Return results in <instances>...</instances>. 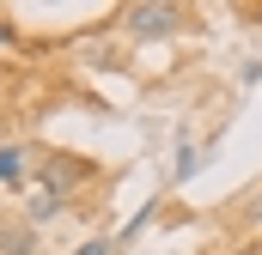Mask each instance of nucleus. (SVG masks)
I'll use <instances>...</instances> for the list:
<instances>
[{
    "label": "nucleus",
    "mask_w": 262,
    "mask_h": 255,
    "mask_svg": "<svg viewBox=\"0 0 262 255\" xmlns=\"http://www.w3.org/2000/svg\"><path fill=\"white\" fill-rule=\"evenodd\" d=\"M31 176V152L25 146H0V189H25Z\"/></svg>",
    "instance_id": "nucleus-3"
},
{
    "label": "nucleus",
    "mask_w": 262,
    "mask_h": 255,
    "mask_svg": "<svg viewBox=\"0 0 262 255\" xmlns=\"http://www.w3.org/2000/svg\"><path fill=\"white\" fill-rule=\"evenodd\" d=\"M0 255H37V231L25 219H6L0 225Z\"/></svg>",
    "instance_id": "nucleus-4"
},
{
    "label": "nucleus",
    "mask_w": 262,
    "mask_h": 255,
    "mask_svg": "<svg viewBox=\"0 0 262 255\" xmlns=\"http://www.w3.org/2000/svg\"><path fill=\"white\" fill-rule=\"evenodd\" d=\"M201 170V152L189 146V134H177V158H171V183H189Z\"/></svg>",
    "instance_id": "nucleus-7"
},
{
    "label": "nucleus",
    "mask_w": 262,
    "mask_h": 255,
    "mask_svg": "<svg viewBox=\"0 0 262 255\" xmlns=\"http://www.w3.org/2000/svg\"><path fill=\"white\" fill-rule=\"evenodd\" d=\"M12 43H18V24H12V18L0 12V49H12Z\"/></svg>",
    "instance_id": "nucleus-9"
},
{
    "label": "nucleus",
    "mask_w": 262,
    "mask_h": 255,
    "mask_svg": "<svg viewBox=\"0 0 262 255\" xmlns=\"http://www.w3.org/2000/svg\"><path fill=\"white\" fill-rule=\"evenodd\" d=\"M110 249H116V237H85L73 255H110Z\"/></svg>",
    "instance_id": "nucleus-8"
},
{
    "label": "nucleus",
    "mask_w": 262,
    "mask_h": 255,
    "mask_svg": "<svg viewBox=\"0 0 262 255\" xmlns=\"http://www.w3.org/2000/svg\"><path fill=\"white\" fill-rule=\"evenodd\" d=\"M67 213V200H55V194H31V207H25V225H31V231H37V225H55V219H61Z\"/></svg>",
    "instance_id": "nucleus-5"
},
{
    "label": "nucleus",
    "mask_w": 262,
    "mask_h": 255,
    "mask_svg": "<svg viewBox=\"0 0 262 255\" xmlns=\"http://www.w3.org/2000/svg\"><path fill=\"white\" fill-rule=\"evenodd\" d=\"M159 213H165V194H146V200H140V213H134L128 225L116 231V243H134V237H140V231H146V225H152Z\"/></svg>",
    "instance_id": "nucleus-6"
},
{
    "label": "nucleus",
    "mask_w": 262,
    "mask_h": 255,
    "mask_svg": "<svg viewBox=\"0 0 262 255\" xmlns=\"http://www.w3.org/2000/svg\"><path fill=\"white\" fill-rule=\"evenodd\" d=\"M31 176H37V189H43V194H55V200H67V207H73V194L98 183V164H92L85 152L43 146V152H37V164H31Z\"/></svg>",
    "instance_id": "nucleus-1"
},
{
    "label": "nucleus",
    "mask_w": 262,
    "mask_h": 255,
    "mask_svg": "<svg viewBox=\"0 0 262 255\" xmlns=\"http://www.w3.org/2000/svg\"><path fill=\"white\" fill-rule=\"evenodd\" d=\"M116 18H122V31H128L134 43H165V37H183L195 24V12L189 6H171V0H134Z\"/></svg>",
    "instance_id": "nucleus-2"
}]
</instances>
